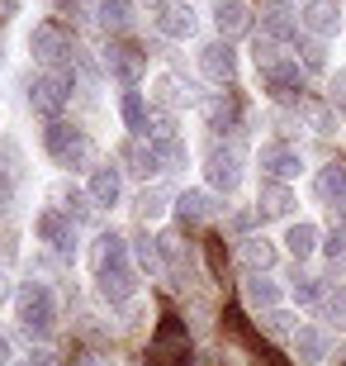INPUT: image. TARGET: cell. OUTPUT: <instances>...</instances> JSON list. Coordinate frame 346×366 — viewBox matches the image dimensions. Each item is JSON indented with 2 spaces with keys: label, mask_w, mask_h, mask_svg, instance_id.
<instances>
[{
  "label": "cell",
  "mask_w": 346,
  "mask_h": 366,
  "mask_svg": "<svg viewBox=\"0 0 346 366\" xmlns=\"http://www.w3.org/2000/svg\"><path fill=\"white\" fill-rule=\"evenodd\" d=\"M123 162H128V172H133V177H157V172H166V167H161V157H157V143H123V152H119Z\"/></svg>",
  "instance_id": "cell-20"
},
{
  "label": "cell",
  "mask_w": 346,
  "mask_h": 366,
  "mask_svg": "<svg viewBox=\"0 0 346 366\" xmlns=\"http://www.w3.org/2000/svg\"><path fill=\"white\" fill-rule=\"evenodd\" d=\"M14 204V167L0 162V209H10Z\"/></svg>",
  "instance_id": "cell-38"
},
{
  "label": "cell",
  "mask_w": 346,
  "mask_h": 366,
  "mask_svg": "<svg viewBox=\"0 0 346 366\" xmlns=\"http://www.w3.org/2000/svg\"><path fill=\"white\" fill-rule=\"evenodd\" d=\"M180 229H185V224H200V219H213L218 214V204H213V195L209 190H185V195H180Z\"/></svg>",
  "instance_id": "cell-21"
},
{
  "label": "cell",
  "mask_w": 346,
  "mask_h": 366,
  "mask_svg": "<svg viewBox=\"0 0 346 366\" xmlns=\"http://www.w3.org/2000/svg\"><path fill=\"white\" fill-rule=\"evenodd\" d=\"M95 281H100V295L109 300V305H123V300L138 295V272L123 262V267H105V272H95Z\"/></svg>",
  "instance_id": "cell-16"
},
{
  "label": "cell",
  "mask_w": 346,
  "mask_h": 366,
  "mask_svg": "<svg viewBox=\"0 0 346 366\" xmlns=\"http://www.w3.org/2000/svg\"><path fill=\"white\" fill-rule=\"evenodd\" d=\"M337 366H346V347H342V357H337Z\"/></svg>",
  "instance_id": "cell-48"
},
{
  "label": "cell",
  "mask_w": 346,
  "mask_h": 366,
  "mask_svg": "<svg viewBox=\"0 0 346 366\" xmlns=\"http://www.w3.org/2000/svg\"><path fill=\"white\" fill-rule=\"evenodd\" d=\"M242 262H247L252 272L275 267V243H266V238H247V243H242Z\"/></svg>",
  "instance_id": "cell-29"
},
{
  "label": "cell",
  "mask_w": 346,
  "mask_h": 366,
  "mask_svg": "<svg viewBox=\"0 0 346 366\" xmlns=\"http://www.w3.org/2000/svg\"><path fill=\"white\" fill-rule=\"evenodd\" d=\"M242 295H247V305H252V310H275V300H280V285L270 281V276H247V281H242Z\"/></svg>",
  "instance_id": "cell-24"
},
{
  "label": "cell",
  "mask_w": 346,
  "mask_h": 366,
  "mask_svg": "<svg viewBox=\"0 0 346 366\" xmlns=\"http://www.w3.org/2000/svg\"><path fill=\"white\" fill-rule=\"evenodd\" d=\"M322 295H327V290H322L318 276H294V300H299V305H318Z\"/></svg>",
  "instance_id": "cell-34"
},
{
  "label": "cell",
  "mask_w": 346,
  "mask_h": 366,
  "mask_svg": "<svg viewBox=\"0 0 346 366\" xmlns=\"http://www.w3.org/2000/svg\"><path fill=\"white\" fill-rule=\"evenodd\" d=\"M123 124L133 129L138 138H143V129H147V105H143V91H123Z\"/></svg>",
  "instance_id": "cell-32"
},
{
  "label": "cell",
  "mask_w": 346,
  "mask_h": 366,
  "mask_svg": "<svg viewBox=\"0 0 346 366\" xmlns=\"http://www.w3.org/2000/svg\"><path fill=\"white\" fill-rule=\"evenodd\" d=\"M34 233H39V243H48L57 252V257H76V224H71L57 204H48V209H39V219H34Z\"/></svg>",
  "instance_id": "cell-6"
},
{
  "label": "cell",
  "mask_w": 346,
  "mask_h": 366,
  "mask_svg": "<svg viewBox=\"0 0 346 366\" xmlns=\"http://www.w3.org/2000/svg\"><path fill=\"white\" fill-rule=\"evenodd\" d=\"M290 347H294V357L304 366H322L327 357H332V338L322 333V328H313V324H304L299 333L290 338Z\"/></svg>",
  "instance_id": "cell-15"
},
{
  "label": "cell",
  "mask_w": 346,
  "mask_h": 366,
  "mask_svg": "<svg viewBox=\"0 0 346 366\" xmlns=\"http://www.w3.org/2000/svg\"><path fill=\"white\" fill-rule=\"evenodd\" d=\"M43 148H48V157H53L57 167H91V157H95V143H91V134L86 129H76V124H62V119H53L48 129H43Z\"/></svg>",
  "instance_id": "cell-3"
},
{
  "label": "cell",
  "mask_w": 346,
  "mask_h": 366,
  "mask_svg": "<svg viewBox=\"0 0 346 366\" xmlns=\"http://www.w3.org/2000/svg\"><path fill=\"white\" fill-rule=\"evenodd\" d=\"M5 290H10V285H5V272H0V300H5Z\"/></svg>",
  "instance_id": "cell-46"
},
{
  "label": "cell",
  "mask_w": 346,
  "mask_h": 366,
  "mask_svg": "<svg viewBox=\"0 0 346 366\" xmlns=\"http://www.w3.org/2000/svg\"><path fill=\"white\" fill-rule=\"evenodd\" d=\"M313 195H318L322 204H332V209H342L346 214V167L342 162H327L313 177Z\"/></svg>",
  "instance_id": "cell-18"
},
{
  "label": "cell",
  "mask_w": 346,
  "mask_h": 366,
  "mask_svg": "<svg viewBox=\"0 0 346 366\" xmlns=\"http://www.w3.org/2000/svg\"><path fill=\"white\" fill-rule=\"evenodd\" d=\"M157 29L166 39H190V34L200 29V14H195V5H185V0H166L157 10Z\"/></svg>",
  "instance_id": "cell-14"
},
{
  "label": "cell",
  "mask_w": 346,
  "mask_h": 366,
  "mask_svg": "<svg viewBox=\"0 0 346 366\" xmlns=\"http://www.w3.org/2000/svg\"><path fill=\"white\" fill-rule=\"evenodd\" d=\"M200 71L209 81H233L238 76V53H233V43L228 39H213L200 48Z\"/></svg>",
  "instance_id": "cell-12"
},
{
  "label": "cell",
  "mask_w": 346,
  "mask_h": 366,
  "mask_svg": "<svg viewBox=\"0 0 346 366\" xmlns=\"http://www.w3.org/2000/svg\"><path fill=\"white\" fill-rule=\"evenodd\" d=\"M285 247H290L294 262L313 257V247H318V229H313V224H290V233H285Z\"/></svg>",
  "instance_id": "cell-27"
},
{
  "label": "cell",
  "mask_w": 346,
  "mask_h": 366,
  "mask_svg": "<svg viewBox=\"0 0 346 366\" xmlns=\"http://www.w3.org/2000/svg\"><path fill=\"white\" fill-rule=\"evenodd\" d=\"M19 366H53V357H48V352H34V357H24Z\"/></svg>",
  "instance_id": "cell-44"
},
{
  "label": "cell",
  "mask_w": 346,
  "mask_h": 366,
  "mask_svg": "<svg viewBox=\"0 0 346 366\" xmlns=\"http://www.w3.org/2000/svg\"><path fill=\"white\" fill-rule=\"evenodd\" d=\"M29 53L43 62V71H53V67H71V34L57 19H43V24H34V34H29Z\"/></svg>",
  "instance_id": "cell-5"
},
{
  "label": "cell",
  "mask_w": 346,
  "mask_h": 366,
  "mask_svg": "<svg viewBox=\"0 0 346 366\" xmlns=\"http://www.w3.org/2000/svg\"><path fill=\"white\" fill-rule=\"evenodd\" d=\"M105 67L109 76L119 86H128V91H138V81H143V71H147V53L138 48V43L119 39V43H109V53H105Z\"/></svg>",
  "instance_id": "cell-7"
},
{
  "label": "cell",
  "mask_w": 346,
  "mask_h": 366,
  "mask_svg": "<svg viewBox=\"0 0 346 366\" xmlns=\"http://www.w3.org/2000/svg\"><path fill=\"white\" fill-rule=\"evenodd\" d=\"M204 172H209V186L223 190V195H233V190L242 186V157L233 148H218V143H213L209 157H204Z\"/></svg>",
  "instance_id": "cell-10"
},
{
  "label": "cell",
  "mask_w": 346,
  "mask_h": 366,
  "mask_svg": "<svg viewBox=\"0 0 346 366\" xmlns=\"http://www.w3.org/2000/svg\"><path fill=\"white\" fill-rule=\"evenodd\" d=\"M19 5H24V0H0V24H10L14 14H19Z\"/></svg>",
  "instance_id": "cell-42"
},
{
  "label": "cell",
  "mask_w": 346,
  "mask_h": 366,
  "mask_svg": "<svg viewBox=\"0 0 346 366\" xmlns=\"http://www.w3.org/2000/svg\"><path fill=\"white\" fill-rule=\"evenodd\" d=\"M57 10H62V14H86V10H91V0H57Z\"/></svg>",
  "instance_id": "cell-41"
},
{
  "label": "cell",
  "mask_w": 346,
  "mask_h": 366,
  "mask_svg": "<svg viewBox=\"0 0 346 366\" xmlns=\"http://www.w3.org/2000/svg\"><path fill=\"white\" fill-rule=\"evenodd\" d=\"M161 209H166V195L161 190H143L138 195V214L143 219H161Z\"/></svg>",
  "instance_id": "cell-36"
},
{
  "label": "cell",
  "mask_w": 346,
  "mask_h": 366,
  "mask_svg": "<svg viewBox=\"0 0 346 366\" xmlns=\"http://www.w3.org/2000/svg\"><path fill=\"white\" fill-rule=\"evenodd\" d=\"M261 34L275 43H299V14L285 0H270L266 10H261Z\"/></svg>",
  "instance_id": "cell-13"
},
{
  "label": "cell",
  "mask_w": 346,
  "mask_h": 366,
  "mask_svg": "<svg viewBox=\"0 0 346 366\" xmlns=\"http://www.w3.org/2000/svg\"><path fill=\"white\" fill-rule=\"evenodd\" d=\"M57 209L76 224V219H91V209H95V200H91V190H57Z\"/></svg>",
  "instance_id": "cell-28"
},
{
  "label": "cell",
  "mask_w": 346,
  "mask_h": 366,
  "mask_svg": "<svg viewBox=\"0 0 346 366\" xmlns=\"http://www.w3.org/2000/svg\"><path fill=\"white\" fill-rule=\"evenodd\" d=\"M256 209H261V214H290V209H294V195H290V186H285V181H261Z\"/></svg>",
  "instance_id": "cell-23"
},
{
  "label": "cell",
  "mask_w": 346,
  "mask_h": 366,
  "mask_svg": "<svg viewBox=\"0 0 346 366\" xmlns=\"http://www.w3.org/2000/svg\"><path fill=\"white\" fill-rule=\"evenodd\" d=\"M256 162H261V177H266V181H290V177H299L304 152L294 148V143H261Z\"/></svg>",
  "instance_id": "cell-9"
},
{
  "label": "cell",
  "mask_w": 346,
  "mask_h": 366,
  "mask_svg": "<svg viewBox=\"0 0 346 366\" xmlns=\"http://www.w3.org/2000/svg\"><path fill=\"white\" fill-rule=\"evenodd\" d=\"M91 200L100 204V209H114V204H119V195H123V177H119V167L114 162H100L91 172Z\"/></svg>",
  "instance_id": "cell-17"
},
{
  "label": "cell",
  "mask_w": 346,
  "mask_h": 366,
  "mask_svg": "<svg viewBox=\"0 0 346 366\" xmlns=\"http://www.w3.org/2000/svg\"><path fill=\"white\" fill-rule=\"evenodd\" d=\"M123 262H128V243H123L119 233H100V238H95V272L123 267Z\"/></svg>",
  "instance_id": "cell-25"
},
{
  "label": "cell",
  "mask_w": 346,
  "mask_h": 366,
  "mask_svg": "<svg viewBox=\"0 0 346 366\" xmlns=\"http://www.w3.org/2000/svg\"><path fill=\"white\" fill-rule=\"evenodd\" d=\"M342 252H346V233L337 229V233H332V243H327V257L337 262V257H342Z\"/></svg>",
  "instance_id": "cell-43"
},
{
  "label": "cell",
  "mask_w": 346,
  "mask_h": 366,
  "mask_svg": "<svg viewBox=\"0 0 346 366\" xmlns=\"http://www.w3.org/2000/svg\"><path fill=\"white\" fill-rule=\"evenodd\" d=\"M275 57H285L275 39H266V34H261V39H252V62H256V71H261V67H270Z\"/></svg>",
  "instance_id": "cell-35"
},
{
  "label": "cell",
  "mask_w": 346,
  "mask_h": 366,
  "mask_svg": "<svg viewBox=\"0 0 346 366\" xmlns=\"http://www.w3.org/2000/svg\"><path fill=\"white\" fill-rule=\"evenodd\" d=\"M190 352H195V342H190L185 319L161 314L157 328H152V338H147V362H152V366H185Z\"/></svg>",
  "instance_id": "cell-2"
},
{
  "label": "cell",
  "mask_w": 346,
  "mask_h": 366,
  "mask_svg": "<svg viewBox=\"0 0 346 366\" xmlns=\"http://www.w3.org/2000/svg\"><path fill=\"white\" fill-rule=\"evenodd\" d=\"M100 24L109 34H128L133 29V5L128 0H100Z\"/></svg>",
  "instance_id": "cell-26"
},
{
  "label": "cell",
  "mask_w": 346,
  "mask_h": 366,
  "mask_svg": "<svg viewBox=\"0 0 346 366\" xmlns=\"http://www.w3.org/2000/svg\"><path fill=\"white\" fill-rule=\"evenodd\" d=\"M138 267L143 272H157V247H152V238H138Z\"/></svg>",
  "instance_id": "cell-39"
},
{
  "label": "cell",
  "mask_w": 346,
  "mask_h": 366,
  "mask_svg": "<svg viewBox=\"0 0 346 366\" xmlns=\"http://www.w3.org/2000/svg\"><path fill=\"white\" fill-rule=\"evenodd\" d=\"M0 366H10V338L0 333Z\"/></svg>",
  "instance_id": "cell-45"
},
{
  "label": "cell",
  "mask_w": 346,
  "mask_h": 366,
  "mask_svg": "<svg viewBox=\"0 0 346 366\" xmlns=\"http://www.w3.org/2000/svg\"><path fill=\"white\" fill-rule=\"evenodd\" d=\"M213 24H218V39H238L252 29V10L242 0H218L213 5Z\"/></svg>",
  "instance_id": "cell-19"
},
{
  "label": "cell",
  "mask_w": 346,
  "mask_h": 366,
  "mask_svg": "<svg viewBox=\"0 0 346 366\" xmlns=\"http://www.w3.org/2000/svg\"><path fill=\"white\" fill-rule=\"evenodd\" d=\"M71 91H76V71L71 67H53V71H39L34 81H29V105L39 109L43 119L53 124L62 109H67Z\"/></svg>",
  "instance_id": "cell-4"
},
{
  "label": "cell",
  "mask_w": 346,
  "mask_h": 366,
  "mask_svg": "<svg viewBox=\"0 0 346 366\" xmlns=\"http://www.w3.org/2000/svg\"><path fill=\"white\" fill-rule=\"evenodd\" d=\"M261 91L275 100H299L304 95V67L299 57H275L270 67H261Z\"/></svg>",
  "instance_id": "cell-8"
},
{
  "label": "cell",
  "mask_w": 346,
  "mask_h": 366,
  "mask_svg": "<svg viewBox=\"0 0 346 366\" xmlns=\"http://www.w3.org/2000/svg\"><path fill=\"white\" fill-rule=\"evenodd\" d=\"M143 5H157V10H161V5H166V0H143Z\"/></svg>",
  "instance_id": "cell-47"
},
{
  "label": "cell",
  "mask_w": 346,
  "mask_h": 366,
  "mask_svg": "<svg viewBox=\"0 0 346 366\" xmlns=\"http://www.w3.org/2000/svg\"><path fill=\"white\" fill-rule=\"evenodd\" d=\"M299 67H308V71H322V67H327V39L304 34V39H299Z\"/></svg>",
  "instance_id": "cell-30"
},
{
  "label": "cell",
  "mask_w": 346,
  "mask_h": 366,
  "mask_svg": "<svg viewBox=\"0 0 346 366\" xmlns=\"http://www.w3.org/2000/svg\"><path fill=\"white\" fill-rule=\"evenodd\" d=\"M299 314H290V310H266V333H275V338H294L299 333Z\"/></svg>",
  "instance_id": "cell-33"
},
{
  "label": "cell",
  "mask_w": 346,
  "mask_h": 366,
  "mask_svg": "<svg viewBox=\"0 0 346 366\" xmlns=\"http://www.w3.org/2000/svg\"><path fill=\"white\" fill-rule=\"evenodd\" d=\"M14 319L29 338H48L57 328V295L48 290V281H24L14 295Z\"/></svg>",
  "instance_id": "cell-1"
},
{
  "label": "cell",
  "mask_w": 346,
  "mask_h": 366,
  "mask_svg": "<svg viewBox=\"0 0 346 366\" xmlns=\"http://www.w3.org/2000/svg\"><path fill=\"white\" fill-rule=\"evenodd\" d=\"M157 157L166 172H180V167H190V148L180 143V138H157Z\"/></svg>",
  "instance_id": "cell-31"
},
{
  "label": "cell",
  "mask_w": 346,
  "mask_h": 366,
  "mask_svg": "<svg viewBox=\"0 0 346 366\" xmlns=\"http://www.w3.org/2000/svg\"><path fill=\"white\" fill-rule=\"evenodd\" d=\"M327 105H332V109H346V67L332 71V81H327Z\"/></svg>",
  "instance_id": "cell-37"
},
{
  "label": "cell",
  "mask_w": 346,
  "mask_h": 366,
  "mask_svg": "<svg viewBox=\"0 0 346 366\" xmlns=\"http://www.w3.org/2000/svg\"><path fill=\"white\" fill-rule=\"evenodd\" d=\"M327 314H332L337 324H346V290H337V295H327Z\"/></svg>",
  "instance_id": "cell-40"
},
{
  "label": "cell",
  "mask_w": 346,
  "mask_h": 366,
  "mask_svg": "<svg viewBox=\"0 0 346 366\" xmlns=\"http://www.w3.org/2000/svg\"><path fill=\"white\" fill-rule=\"evenodd\" d=\"M204 114H209V124L213 129H228V134H233V129H238L242 124V109H238V100H233V95H213V100H204Z\"/></svg>",
  "instance_id": "cell-22"
},
{
  "label": "cell",
  "mask_w": 346,
  "mask_h": 366,
  "mask_svg": "<svg viewBox=\"0 0 346 366\" xmlns=\"http://www.w3.org/2000/svg\"><path fill=\"white\" fill-rule=\"evenodd\" d=\"M337 24H342L337 0H304V5H299V29L313 34V39H332Z\"/></svg>",
  "instance_id": "cell-11"
}]
</instances>
